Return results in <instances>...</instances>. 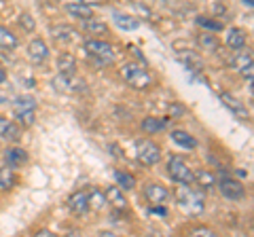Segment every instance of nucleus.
I'll list each match as a JSON object with an SVG mask.
<instances>
[{"instance_id": "nucleus-1", "label": "nucleus", "mask_w": 254, "mask_h": 237, "mask_svg": "<svg viewBox=\"0 0 254 237\" xmlns=\"http://www.w3.org/2000/svg\"><path fill=\"white\" fill-rule=\"evenodd\" d=\"M119 74H121V78L131 87V89L136 91H144V89H150L153 87V76H150V72L146 68H142L138 64H133V61H127V64H123L121 68H119Z\"/></svg>"}, {"instance_id": "nucleus-2", "label": "nucleus", "mask_w": 254, "mask_h": 237, "mask_svg": "<svg viewBox=\"0 0 254 237\" xmlns=\"http://www.w3.org/2000/svg\"><path fill=\"white\" fill-rule=\"evenodd\" d=\"M83 49L98 66H110L115 61V49H113V45L106 43V41H100V38H89V41H85Z\"/></svg>"}, {"instance_id": "nucleus-3", "label": "nucleus", "mask_w": 254, "mask_h": 237, "mask_svg": "<svg viewBox=\"0 0 254 237\" xmlns=\"http://www.w3.org/2000/svg\"><path fill=\"white\" fill-rule=\"evenodd\" d=\"M178 205L187 214H201L203 212V197L199 193H195L190 184H180L178 193H176Z\"/></svg>"}, {"instance_id": "nucleus-4", "label": "nucleus", "mask_w": 254, "mask_h": 237, "mask_svg": "<svg viewBox=\"0 0 254 237\" xmlns=\"http://www.w3.org/2000/svg\"><path fill=\"white\" fill-rule=\"evenodd\" d=\"M168 174L174 182H178V184H193V178H195V174L187 165V161L176 155L168 159Z\"/></svg>"}, {"instance_id": "nucleus-5", "label": "nucleus", "mask_w": 254, "mask_h": 237, "mask_svg": "<svg viewBox=\"0 0 254 237\" xmlns=\"http://www.w3.org/2000/svg\"><path fill=\"white\" fill-rule=\"evenodd\" d=\"M53 87L58 91L62 93H68V96H74V93H81L87 89V85L81 76H76V74H62L60 76H55L53 78Z\"/></svg>"}, {"instance_id": "nucleus-6", "label": "nucleus", "mask_w": 254, "mask_h": 237, "mask_svg": "<svg viewBox=\"0 0 254 237\" xmlns=\"http://www.w3.org/2000/svg\"><path fill=\"white\" fill-rule=\"evenodd\" d=\"M136 157L140 163L155 165L161 159V148H159L153 140H138L136 142Z\"/></svg>"}, {"instance_id": "nucleus-7", "label": "nucleus", "mask_w": 254, "mask_h": 237, "mask_svg": "<svg viewBox=\"0 0 254 237\" xmlns=\"http://www.w3.org/2000/svg\"><path fill=\"white\" fill-rule=\"evenodd\" d=\"M218 191L229 201H240L242 197L246 195L244 184L240 182V180H233V178H222L218 182Z\"/></svg>"}, {"instance_id": "nucleus-8", "label": "nucleus", "mask_w": 254, "mask_h": 237, "mask_svg": "<svg viewBox=\"0 0 254 237\" xmlns=\"http://www.w3.org/2000/svg\"><path fill=\"white\" fill-rule=\"evenodd\" d=\"M220 100H222V104H225V106L233 113L235 118H240V121H244V123H248V121H250V113L246 110V106L242 104L240 100L231 96V93H227V91H225V93H220Z\"/></svg>"}, {"instance_id": "nucleus-9", "label": "nucleus", "mask_w": 254, "mask_h": 237, "mask_svg": "<svg viewBox=\"0 0 254 237\" xmlns=\"http://www.w3.org/2000/svg\"><path fill=\"white\" fill-rule=\"evenodd\" d=\"M28 58L34 61V64H43L49 58V47L43 38H34V41H30L28 45Z\"/></svg>"}, {"instance_id": "nucleus-10", "label": "nucleus", "mask_w": 254, "mask_h": 237, "mask_svg": "<svg viewBox=\"0 0 254 237\" xmlns=\"http://www.w3.org/2000/svg\"><path fill=\"white\" fill-rule=\"evenodd\" d=\"M0 138L9 140V142H19L21 140V127L15 121H11L9 117L0 115Z\"/></svg>"}, {"instance_id": "nucleus-11", "label": "nucleus", "mask_w": 254, "mask_h": 237, "mask_svg": "<svg viewBox=\"0 0 254 237\" xmlns=\"http://www.w3.org/2000/svg\"><path fill=\"white\" fill-rule=\"evenodd\" d=\"M144 197H146V199H148L150 203H153V205H161V203L168 201L170 193H168V188H165L163 184L150 182V184L144 188Z\"/></svg>"}, {"instance_id": "nucleus-12", "label": "nucleus", "mask_w": 254, "mask_h": 237, "mask_svg": "<svg viewBox=\"0 0 254 237\" xmlns=\"http://www.w3.org/2000/svg\"><path fill=\"white\" fill-rule=\"evenodd\" d=\"M176 58L178 61H182L189 70H201L203 68V59L199 53H195V49H182V51H176Z\"/></svg>"}, {"instance_id": "nucleus-13", "label": "nucleus", "mask_w": 254, "mask_h": 237, "mask_svg": "<svg viewBox=\"0 0 254 237\" xmlns=\"http://www.w3.org/2000/svg\"><path fill=\"white\" fill-rule=\"evenodd\" d=\"M104 195H106V203H110V208H115L117 212L127 210V199H125V195L119 186H108Z\"/></svg>"}, {"instance_id": "nucleus-14", "label": "nucleus", "mask_w": 254, "mask_h": 237, "mask_svg": "<svg viewBox=\"0 0 254 237\" xmlns=\"http://www.w3.org/2000/svg\"><path fill=\"white\" fill-rule=\"evenodd\" d=\"M233 66H235L237 72L246 78V81L252 83V55L250 53H240L233 59Z\"/></svg>"}, {"instance_id": "nucleus-15", "label": "nucleus", "mask_w": 254, "mask_h": 237, "mask_svg": "<svg viewBox=\"0 0 254 237\" xmlns=\"http://www.w3.org/2000/svg\"><path fill=\"white\" fill-rule=\"evenodd\" d=\"M4 161L9 168H21V165L28 163V153L23 148H6L4 151Z\"/></svg>"}, {"instance_id": "nucleus-16", "label": "nucleus", "mask_w": 254, "mask_h": 237, "mask_svg": "<svg viewBox=\"0 0 254 237\" xmlns=\"http://www.w3.org/2000/svg\"><path fill=\"white\" fill-rule=\"evenodd\" d=\"M68 208L74 212V214H85L89 210V201H87V193L85 191H76L68 197Z\"/></svg>"}, {"instance_id": "nucleus-17", "label": "nucleus", "mask_w": 254, "mask_h": 237, "mask_svg": "<svg viewBox=\"0 0 254 237\" xmlns=\"http://www.w3.org/2000/svg\"><path fill=\"white\" fill-rule=\"evenodd\" d=\"M227 45H229V49H233V51H242L246 47V34L240 28H229L227 30Z\"/></svg>"}, {"instance_id": "nucleus-18", "label": "nucleus", "mask_w": 254, "mask_h": 237, "mask_svg": "<svg viewBox=\"0 0 254 237\" xmlns=\"http://www.w3.org/2000/svg\"><path fill=\"white\" fill-rule=\"evenodd\" d=\"M76 58L70 53H62L58 58V70L62 74H76Z\"/></svg>"}, {"instance_id": "nucleus-19", "label": "nucleus", "mask_w": 254, "mask_h": 237, "mask_svg": "<svg viewBox=\"0 0 254 237\" xmlns=\"http://www.w3.org/2000/svg\"><path fill=\"white\" fill-rule=\"evenodd\" d=\"M66 11L72 15L76 19H91L93 17V11L89 4H83V2H72V4H66Z\"/></svg>"}, {"instance_id": "nucleus-20", "label": "nucleus", "mask_w": 254, "mask_h": 237, "mask_svg": "<svg viewBox=\"0 0 254 237\" xmlns=\"http://www.w3.org/2000/svg\"><path fill=\"white\" fill-rule=\"evenodd\" d=\"M113 21H115V26H117V28H121V30H123V32H129V30L140 28V21H138V19H133L131 15L115 13V15H113Z\"/></svg>"}, {"instance_id": "nucleus-21", "label": "nucleus", "mask_w": 254, "mask_h": 237, "mask_svg": "<svg viewBox=\"0 0 254 237\" xmlns=\"http://www.w3.org/2000/svg\"><path fill=\"white\" fill-rule=\"evenodd\" d=\"M51 32L55 36V41H62V43H68V41H74V38H76V30L72 26H66V23L53 26Z\"/></svg>"}, {"instance_id": "nucleus-22", "label": "nucleus", "mask_w": 254, "mask_h": 237, "mask_svg": "<svg viewBox=\"0 0 254 237\" xmlns=\"http://www.w3.org/2000/svg\"><path fill=\"white\" fill-rule=\"evenodd\" d=\"M195 178L193 182L199 184L203 191H214V186H216V178L212 176V172H205V170H199V172H193Z\"/></svg>"}, {"instance_id": "nucleus-23", "label": "nucleus", "mask_w": 254, "mask_h": 237, "mask_svg": "<svg viewBox=\"0 0 254 237\" xmlns=\"http://www.w3.org/2000/svg\"><path fill=\"white\" fill-rule=\"evenodd\" d=\"M17 184V176H15L13 168H0V191H11Z\"/></svg>"}, {"instance_id": "nucleus-24", "label": "nucleus", "mask_w": 254, "mask_h": 237, "mask_svg": "<svg viewBox=\"0 0 254 237\" xmlns=\"http://www.w3.org/2000/svg\"><path fill=\"white\" fill-rule=\"evenodd\" d=\"M83 32L91 34V36H106V34H108V26H106V23H102V21H95V19L91 17V19H85Z\"/></svg>"}, {"instance_id": "nucleus-25", "label": "nucleus", "mask_w": 254, "mask_h": 237, "mask_svg": "<svg viewBox=\"0 0 254 237\" xmlns=\"http://www.w3.org/2000/svg\"><path fill=\"white\" fill-rule=\"evenodd\" d=\"M17 47V36H15L9 28L0 26V49L4 51H13Z\"/></svg>"}, {"instance_id": "nucleus-26", "label": "nucleus", "mask_w": 254, "mask_h": 237, "mask_svg": "<svg viewBox=\"0 0 254 237\" xmlns=\"http://www.w3.org/2000/svg\"><path fill=\"white\" fill-rule=\"evenodd\" d=\"M172 140L176 142L178 146H182V148H195L197 146V140L190 136V133H187V131H182V129H176V131H172Z\"/></svg>"}, {"instance_id": "nucleus-27", "label": "nucleus", "mask_w": 254, "mask_h": 237, "mask_svg": "<svg viewBox=\"0 0 254 237\" xmlns=\"http://www.w3.org/2000/svg\"><path fill=\"white\" fill-rule=\"evenodd\" d=\"M142 131L144 133H159L163 127H165V118H157V117H146L144 121H142Z\"/></svg>"}, {"instance_id": "nucleus-28", "label": "nucleus", "mask_w": 254, "mask_h": 237, "mask_svg": "<svg viewBox=\"0 0 254 237\" xmlns=\"http://www.w3.org/2000/svg\"><path fill=\"white\" fill-rule=\"evenodd\" d=\"M87 201H89V208L100 212V210H104V205H106V195L98 191V188H91V191L87 193Z\"/></svg>"}, {"instance_id": "nucleus-29", "label": "nucleus", "mask_w": 254, "mask_h": 237, "mask_svg": "<svg viewBox=\"0 0 254 237\" xmlns=\"http://www.w3.org/2000/svg\"><path fill=\"white\" fill-rule=\"evenodd\" d=\"M28 110H36L34 98L23 96V98H17V100L13 102V113H15V115H17V113H28Z\"/></svg>"}, {"instance_id": "nucleus-30", "label": "nucleus", "mask_w": 254, "mask_h": 237, "mask_svg": "<svg viewBox=\"0 0 254 237\" xmlns=\"http://www.w3.org/2000/svg\"><path fill=\"white\" fill-rule=\"evenodd\" d=\"M197 43H199L201 49H208V51H216V49H218V41H216V36H214L212 32H203V34H199Z\"/></svg>"}, {"instance_id": "nucleus-31", "label": "nucleus", "mask_w": 254, "mask_h": 237, "mask_svg": "<svg viewBox=\"0 0 254 237\" xmlns=\"http://www.w3.org/2000/svg\"><path fill=\"white\" fill-rule=\"evenodd\" d=\"M115 180H117L119 186L127 188V191H131V188L136 186V178H133L131 174H125V172H115Z\"/></svg>"}, {"instance_id": "nucleus-32", "label": "nucleus", "mask_w": 254, "mask_h": 237, "mask_svg": "<svg viewBox=\"0 0 254 237\" xmlns=\"http://www.w3.org/2000/svg\"><path fill=\"white\" fill-rule=\"evenodd\" d=\"M197 23H199L201 28H205L208 32H218V30H222V23L220 21H214V19H208V17H197Z\"/></svg>"}, {"instance_id": "nucleus-33", "label": "nucleus", "mask_w": 254, "mask_h": 237, "mask_svg": "<svg viewBox=\"0 0 254 237\" xmlns=\"http://www.w3.org/2000/svg\"><path fill=\"white\" fill-rule=\"evenodd\" d=\"M17 121L23 125V127H30L32 123H34V110H28V113H17Z\"/></svg>"}, {"instance_id": "nucleus-34", "label": "nucleus", "mask_w": 254, "mask_h": 237, "mask_svg": "<svg viewBox=\"0 0 254 237\" xmlns=\"http://www.w3.org/2000/svg\"><path fill=\"white\" fill-rule=\"evenodd\" d=\"M19 26L26 28L28 32H34V19H32V15L21 13V15H19Z\"/></svg>"}, {"instance_id": "nucleus-35", "label": "nucleus", "mask_w": 254, "mask_h": 237, "mask_svg": "<svg viewBox=\"0 0 254 237\" xmlns=\"http://www.w3.org/2000/svg\"><path fill=\"white\" fill-rule=\"evenodd\" d=\"M148 212H150L153 216H168V210L163 208V203H161V205H153V208H150Z\"/></svg>"}, {"instance_id": "nucleus-36", "label": "nucleus", "mask_w": 254, "mask_h": 237, "mask_svg": "<svg viewBox=\"0 0 254 237\" xmlns=\"http://www.w3.org/2000/svg\"><path fill=\"white\" fill-rule=\"evenodd\" d=\"M78 2H83V4H89V6H100V4H104L106 0H78Z\"/></svg>"}, {"instance_id": "nucleus-37", "label": "nucleus", "mask_w": 254, "mask_h": 237, "mask_svg": "<svg viewBox=\"0 0 254 237\" xmlns=\"http://www.w3.org/2000/svg\"><path fill=\"white\" fill-rule=\"evenodd\" d=\"M193 235H214V231H210V229H193Z\"/></svg>"}, {"instance_id": "nucleus-38", "label": "nucleus", "mask_w": 254, "mask_h": 237, "mask_svg": "<svg viewBox=\"0 0 254 237\" xmlns=\"http://www.w3.org/2000/svg\"><path fill=\"white\" fill-rule=\"evenodd\" d=\"M6 81V72H4V70L2 68H0V85H2Z\"/></svg>"}, {"instance_id": "nucleus-39", "label": "nucleus", "mask_w": 254, "mask_h": 237, "mask_svg": "<svg viewBox=\"0 0 254 237\" xmlns=\"http://www.w3.org/2000/svg\"><path fill=\"white\" fill-rule=\"evenodd\" d=\"M36 235H41V237H43V235H45V237H49V235H53V233H51V231H38Z\"/></svg>"}, {"instance_id": "nucleus-40", "label": "nucleus", "mask_w": 254, "mask_h": 237, "mask_svg": "<svg viewBox=\"0 0 254 237\" xmlns=\"http://www.w3.org/2000/svg\"><path fill=\"white\" fill-rule=\"evenodd\" d=\"M244 4H248L250 9H252V0H244Z\"/></svg>"}]
</instances>
